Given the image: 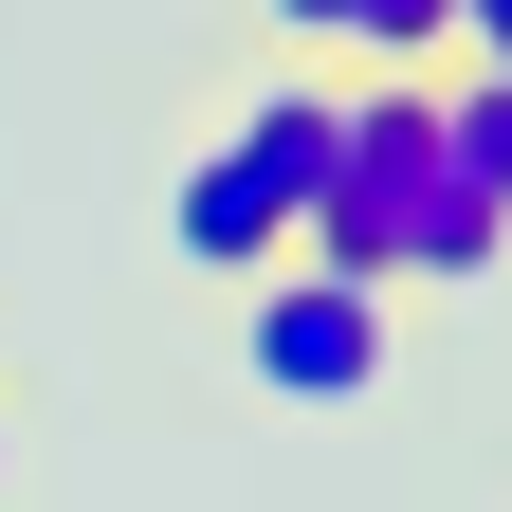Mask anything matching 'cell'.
<instances>
[{
  "label": "cell",
  "instance_id": "obj_7",
  "mask_svg": "<svg viewBox=\"0 0 512 512\" xmlns=\"http://www.w3.org/2000/svg\"><path fill=\"white\" fill-rule=\"evenodd\" d=\"M0 494H19V439H0Z\"/></svg>",
  "mask_w": 512,
  "mask_h": 512
},
{
  "label": "cell",
  "instance_id": "obj_6",
  "mask_svg": "<svg viewBox=\"0 0 512 512\" xmlns=\"http://www.w3.org/2000/svg\"><path fill=\"white\" fill-rule=\"evenodd\" d=\"M439 74H512V0H458V55Z\"/></svg>",
  "mask_w": 512,
  "mask_h": 512
},
{
  "label": "cell",
  "instance_id": "obj_5",
  "mask_svg": "<svg viewBox=\"0 0 512 512\" xmlns=\"http://www.w3.org/2000/svg\"><path fill=\"white\" fill-rule=\"evenodd\" d=\"M439 165L476 202H512V74H439Z\"/></svg>",
  "mask_w": 512,
  "mask_h": 512
},
{
  "label": "cell",
  "instance_id": "obj_1",
  "mask_svg": "<svg viewBox=\"0 0 512 512\" xmlns=\"http://www.w3.org/2000/svg\"><path fill=\"white\" fill-rule=\"evenodd\" d=\"M330 128H348V74H275L202 165H183V202H165V238H183V275H275L293 256V220H311V183H330Z\"/></svg>",
  "mask_w": 512,
  "mask_h": 512
},
{
  "label": "cell",
  "instance_id": "obj_2",
  "mask_svg": "<svg viewBox=\"0 0 512 512\" xmlns=\"http://www.w3.org/2000/svg\"><path fill=\"white\" fill-rule=\"evenodd\" d=\"M238 366L275 384V403H366V384L403 366V293L330 275V256H275V275H238Z\"/></svg>",
  "mask_w": 512,
  "mask_h": 512
},
{
  "label": "cell",
  "instance_id": "obj_4",
  "mask_svg": "<svg viewBox=\"0 0 512 512\" xmlns=\"http://www.w3.org/2000/svg\"><path fill=\"white\" fill-rule=\"evenodd\" d=\"M494 256H512V202H476V183L439 165V183H421V220H403V293H476Z\"/></svg>",
  "mask_w": 512,
  "mask_h": 512
},
{
  "label": "cell",
  "instance_id": "obj_3",
  "mask_svg": "<svg viewBox=\"0 0 512 512\" xmlns=\"http://www.w3.org/2000/svg\"><path fill=\"white\" fill-rule=\"evenodd\" d=\"M275 37H311V55H366V74H439L458 55V0H256Z\"/></svg>",
  "mask_w": 512,
  "mask_h": 512
}]
</instances>
